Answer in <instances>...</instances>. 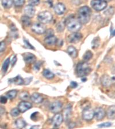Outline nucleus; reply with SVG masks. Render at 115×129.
<instances>
[{
  "mask_svg": "<svg viewBox=\"0 0 115 129\" xmlns=\"http://www.w3.org/2000/svg\"><path fill=\"white\" fill-rule=\"evenodd\" d=\"M91 10L88 7H81L78 12V20L82 24H86L89 21L91 16Z\"/></svg>",
  "mask_w": 115,
  "mask_h": 129,
  "instance_id": "f257e3e1",
  "label": "nucleus"
},
{
  "mask_svg": "<svg viewBox=\"0 0 115 129\" xmlns=\"http://www.w3.org/2000/svg\"><path fill=\"white\" fill-rule=\"evenodd\" d=\"M63 120V115L62 114L57 113L54 116L53 119H52V124H53L54 127H58L62 124Z\"/></svg>",
  "mask_w": 115,
  "mask_h": 129,
  "instance_id": "1a4fd4ad",
  "label": "nucleus"
},
{
  "mask_svg": "<svg viewBox=\"0 0 115 129\" xmlns=\"http://www.w3.org/2000/svg\"><path fill=\"white\" fill-rule=\"evenodd\" d=\"M63 105L60 101H55L50 105V110L53 113L57 114L61 111Z\"/></svg>",
  "mask_w": 115,
  "mask_h": 129,
  "instance_id": "6e6552de",
  "label": "nucleus"
},
{
  "mask_svg": "<svg viewBox=\"0 0 115 129\" xmlns=\"http://www.w3.org/2000/svg\"><path fill=\"white\" fill-rule=\"evenodd\" d=\"M9 64H10L9 58H8V59H7L5 61H4V63L3 64V66H2V70H3V71L4 72H6L7 71L8 67H9Z\"/></svg>",
  "mask_w": 115,
  "mask_h": 129,
  "instance_id": "cd10ccee",
  "label": "nucleus"
},
{
  "mask_svg": "<svg viewBox=\"0 0 115 129\" xmlns=\"http://www.w3.org/2000/svg\"><path fill=\"white\" fill-rule=\"evenodd\" d=\"M106 113L102 108L97 107L95 110V117L98 120H101L105 117Z\"/></svg>",
  "mask_w": 115,
  "mask_h": 129,
  "instance_id": "f8f14e48",
  "label": "nucleus"
},
{
  "mask_svg": "<svg viewBox=\"0 0 115 129\" xmlns=\"http://www.w3.org/2000/svg\"><path fill=\"white\" fill-rule=\"evenodd\" d=\"M112 123L110 122H105L104 123L100 124L99 125H98V127L101 128H103V127H109L111 126Z\"/></svg>",
  "mask_w": 115,
  "mask_h": 129,
  "instance_id": "473e14b6",
  "label": "nucleus"
},
{
  "mask_svg": "<svg viewBox=\"0 0 115 129\" xmlns=\"http://www.w3.org/2000/svg\"><path fill=\"white\" fill-rule=\"evenodd\" d=\"M109 118H113L115 116V106H111L108 108L106 113Z\"/></svg>",
  "mask_w": 115,
  "mask_h": 129,
  "instance_id": "aec40b11",
  "label": "nucleus"
},
{
  "mask_svg": "<svg viewBox=\"0 0 115 129\" xmlns=\"http://www.w3.org/2000/svg\"><path fill=\"white\" fill-rule=\"evenodd\" d=\"M37 19L40 22L43 24H47L51 22L53 19V15L49 12L44 11L39 13L37 15Z\"/></svg>",
  "mask_w": 115,
  "mask_h": 129,
  "instance_id": "20e7f679",
  "label": "nucleus"
},
{
  "mask_svg": "<svg viewBox=\"0 0 115 129\" xmlns=\"http://www.w3.org/2000/svg\"><path fill=\"white\" fill-rule=\"evenodd\" d=\"M82 37V35L80 33L74 32L70 35L68 37V41L72 43H77Z\"/></svg>",
  "mask_w": 115,
  "mask_h": 129,
  "instance_id": "9d476101",
  "label": "nucleus"
},
{
  "mask_svg": "<svg viewBox=\"0 0 115 129\" xmlns=\"http://www.w3.org/2000/svg\"><path fill=\"white\" fill-rule=\"evenodd\" d=\"M54 11L58 15L63 14L66 11V7L63 4L58 3L54 7Z\"/></svg>",
  "mask_w": 115,
  "mask_h": 129,
  "instance_id": "2eb2a0df",
  "label": "nucleus"
},
{
  "mask_svg": "<svg viewBox=\"0 0 115 129\" xmlns=\"http://www.w3.org/2000/svg\"><path fill=\"white\" fill-rule=\"evenodd\" d=\"M31 29L36 34L41 35L45 32V26L41 22H35L32 24Z\"/></svg>",
  "mask_w": 115,
  "mask_h": 129,
  "instance_id": "423d86ee",
  "label": "nucleus"
},
{
  "mask_svg": "<svg viewBox=\"0 0 115 129\" xmlns=\"http://www.w3.org/2000/svg\"><path fill=\"white\" fill-rule=\"evenodd\" d=\"M24 43H25V45H26V46L28 47V48L34 49V48L33 47V46H32V45H31L27 40H24Z\"/></svg>",
  "mask_w": 115,
  "mask_h": 129,
  "instance_id": "58836bf2",
  "label": "nucleus"
},
{
  "mask_svg": "<svg viewBox=\"0 0 115 129\" xmlns=\"http://www.w3.org/2000/svg\"><path fill=\"white\" fill-rule=\"evenodd\" d=\"M17 61V57L16 56H14L13 59L12 60V66H13Z\"/></svg>",
  "mask_w": 115,
  "mask_h": 129,
  "instance_id": "a19ab883",
  "label": "nucleus"
},
{
  "mask_svg": "<svg viewBox=\"0 0 115 129\" xmlns=\"http://www.w3.org/2000/svg\"><path fill=\"white\" fill-rule=\"evenodd\" d=\"M91 6L96 11H101L107 7V2L105 0H93L91 2Z\"/></svg>",
  "mask_w": 115,
  "mask_h": 129,
  "instance_id": "39448f33",
  "label": "nucleus"
},
{
  "mask_svg": "<svg viewBox=\"0 0 115 129\" xmlns=\"http://www.w3.org/2000/svg\"><path fill=\"white\" fill-rule=\"evenodd\" d=\"M24 13L26 16L30 18H32L35 14V9L33 6L28 5L24 9Z\"/></svg>",
  "mask_w": 115,
  "mask_h": 129,
  "instance_id": "4468645a",
  "label": "nucleus"
},
{
  "mask_svg": "<svg viewBox=\"0 0 115 129\" xmlns=\"http://www.w3.org/2000/svg\"><path fill=\"white\" fill-rule=\"evenodd\" d=\"M95 117V111L91 108H86L82 112V118L85 120H91Z\"/></svg>",
  "mask_w": 115,
  "mask_h": 129,
  "instance_id": "0eeeda50",
  "label": "nucleus"
},
{
  "mask_svg": "<svg viewBox=\"0 0 115 129\" xmlns=\"http://www.w3.org/2000/svg\"><path fill=\"white\" fill-rule=\"evenodd\" d=\"M6 48V44L4 41H1L0 43V50H1V52H4L5 51Z\"/></svg>",
  "mask_w": 115,
  "mask_h": 129,
  "instance_id": "f704fd0d",
  "label": "nucleus"
},
{
  "mask_svg": "<svg viewBox=\"0 0 115 129\" xmlns=\"http://www.w3.org/2000/svg\"><path fill=\"white\" fill-rule=\"evenodd\" d=\"M40 3V0H29V4L32 6H36Z\"/></svg>",
  "mask_w": 115,
  "mask_h": 129,
  "instance_id": "72a5a7b5",
  "label": "nucleus"
},
{
  "mask_svg": "<svg viewBox=\"0 0 115 129\" xmlns=\"http://www.w3.org/2000/svg\"><path fill=\"white\" fill-rule=\"evenodd\" d=\"M21 113L20 110L18 109V108H14V109H13L11 111H10V114L13 117H16V116H18L19 115L20 113Z\"/></svg>",
  "mask_w": 115,
  "mask_h": 129,
  "instance_id": "c756f323",
  "label": "nucleus"
},
{
  "mask_svg": "<svg viewBox=\"0 0 115 129\" xmlns=\"http://www.w3.org/2000/svg\"><path fill=\"white\" fill-rule=\"evenodd\" d=\"M17 93V91L15 89H13V90L8 91L7 93V96L10 99H13L16 96Z\"/></svg>",
  "mask_w": 115,
  "mask_h": 129,
  "instance_id": "c85d7f7f",
  "label": "nucleus"
},
{
  "mask_svg": "<svg viewBox=\"0 0 115 129\" xmlns=\"http://www.w3.org/2000/svg\"><path fill=\"white\" fill-rule=\"evenodd\" d=\"M57 41H58L57 38H56L55 36H54V35L46 37L45 39H44V43L46 44L49 45H55V44L57 43Z\"/></svg>",
  "mask_w": 115,
  "mask_h": 129,
  "instance_id": "f3484780",
  "label": "nucleus"
},
{
  "mask_svg": "<svg viewBox=\"0 0 115 129\" xmlns=\"http://www.w3.org/2000/svg\"><path fill=\"white\" fill-rule=\"evenodd\" d=\"M0 101H1V103L3 104H5L8 101V97L5 96H1V99H0Z\"/></svg>",
  "mask_w": 115,
  "mask_h": 129,
  "instance_id": "c9c22d12",
  "label": "nucleus"
},
{
  "mask_svg": "<svg viewBox=\"0 0 115 129\" xmlns=\"http://www.w3.org/2000/svg\"><path fill=\"white\" fill-rule=\"evenodd\" d=\"M92 57H93V53L91 52V51H87L85 52L83 56V60H84L85 61H89V60H90Z\"/></svg>",
  "mask_w": 115,
  "mask_h": 129,
  "instance_id": "bb28decb",
  "label": "nucleus"
},
{
  "mask_svg": "<svg viewBox=\"0 0 115 129\" xmlns=\"http://www.w3.org/2000/svg\"><path fill=\"white\" fill-rule=\"evenodd\" d=\"M43 75L45 77L46 79H51L54 78V74L51 71L49 70L45 69L43 70Z\"/></svg>",
  "mask_w": 115,
  "mask_h": 129,
  "instance_id": "b1692460",
  "label": "nucleus"
},
{
  "mask_svg": "<svg viewBox=\"0 0 115 129\" xmlns=\"http://www.w3.org/2000/svg\"><path fill=\"white\" fill-rule=\"evenodd\" d=\"M26 0H13V4L17 7H21L24 5Z\"/></svg>",
  "mask_w": 115,
  "mask_h": 129,
  "instance_id": "2f4dec72",
  "label": "nucleus"
},
{
  "mask_svg": "<svg viewBox=\"0 0 115 129\" xmlns=\"http://www.w3.org/2000/svg\"><path fill=\"white\" fill-rule=\"evenodd\" d=\"M15 124L17 128H22L27 126V123L22 118H19L15 121Z\"/></svg>",
  "mask_w": 115,
  "mask_h": 129,
  "instance_id": "412c9836",
  "label": "nucleus"
},
{
  "mask_svg": "<svg viewBox=\"0 0 115 129\" xmlns=\"http://www.w3.org/2000/svg\"><path fill=\"white\" fill-rule=\"evenodd\" d=\"M30 18H31L28 17L27 16H22L21 18V23L23 25L25 26H30L31 22Z\"/></svg>",
  "mask_w": 115,
  "mask_h": 129,
  "instance_id": "5701e85b",
  "label": "nucleus"
},
{
  "mask_svg": "<svg viewBox=\"0 0 115 129\" xmlns=\"http://www.w3.org/2000/svg\"><path fill=\"white\" fill-rule=\"evenodd\" d=\"M19 98L20 99L22 100V101H27V100L30 99V98H31V96H30V95H29V93L28 92H26V91H23V92L20 93Z\"/></svg>",
  "mask_w": 115,
  "mask_h": 129,
  "instance_id": "a878e982",
  "label": "nucleus"
},
{
  "mask_svg": "<svg viewBox=\"0 0 115 129\" xmlns=\"http://www.w3.org/2000/svg\"><path fill=\"white\" fill-rule=\"evenodd\" d=\"M65 25L68 30L71 32H77L80 29L82 26V24L78 20H77L74 17L72 16L66 18Z\"/></svg>",
  "mask_w": 115,
  "mask_h": 129,
  "instance_id": "f03ea898",
  "label": "nucleus"
},
{
  "mask_svg": "<svg viewBox=\"0 0 115 129\" xmlns=\"http://www.w3.org/2000/svg\"><path fill=\"white\" fill-rule=\"evenodd\" d=\"M45 36L46 37H48V36H52V35H53L54 34V31L52 29H49L47 30V31H45Z\"/></svg>",
  "mask_w": 115,
  "mask_h": 129,
  "instance_id": "e433bc0d",
  "label": "nucleus"
},
{
  "mask_svg": "<svg viewBox=\"0 0 115 129\" xmlns=\"http://www.w3.org/2000/svg\"><path fill=\"white\" fill-rule=\"evenodd\" d=\"M31 99L33 102L35 103H40L43 101L42 96L38 93H33L31 96Z\"/></svg>",
  "mask_w": 115,
  "mask_h": 129,
  "instance_id": "a211bd4d",
  "label": "nucleus"
},
{
  "mask_svg": "<svg viewBox=\"0 0 115 129\" xmlns=\"http://www.w3.org/2000/svg\"><path fill=\"white\" fill-rule=\"evenodd\" d=\"M23 59L26 63L32 64L34 63L36 60V57L31 53H26L23 54Z\"/></svg>",
  "mask_w": 115,
  "mask_h": 129,
  "instance_id": "ddd939ff",
  "label": "nucleus"
},
{
  "mask_svg": "<svg viewBox=\"0 0 115 129\" xmlns=\"http://www.w3.org/2000/svg\"><path fill=\"white\" fill-rule=\"evenodd\" d=\"M71 86H72L73 88H76V87L78 86V84L76 82H72L70 83Z\"/></svg>",
  "mask_w": 115,
  "mask_h": 129,
  "instance_id": "ea45409f",
  "label": "nucleus"
},
{
  "mask_svg": "<svg viewBox=\"0 0 115 129\" xmlns=\"http://www.w3.org/2000/svg\"><path fill=\"white\" fill-rule=\"evenodd\" d=\"M64 29V23L63 22H59L56 26V29L58 32H61Z\"/></svg>",
  "mask_w": 115,
  "mask_h": 129,
  "instance_id": "7c9ffc66",
  "label": "nucleus"
},
{
  "mask_svg": "<svg viewBox=\"0 0 115 129\" xmlns=\"http://www.w3.org/2000/svg\"><path fill=\"white\" fill-rule=\"evenodd\" d=\"M32 104L30 102L23 101L18 104V109L20 110L21 113H24V112L27 111V110L30 109L32 107Z\"/></svg>",
  "mask_w": 115,
  "mask_h": 129,
  "instance_id": "9b49d317",
  "label": "nucleus"
},
{
  "mask_svg": "<svg viewBox=\"0 0 115 129\" xmlns=\"http://www.w3.org/2000/svg\"><path fill=\"white\" fill-rule=\"evenodd\" d=\"M1 3L4 8L9 9L13 5V0H1Z\"/></svg>",
  "mask_w": 115,
  "mask_h": 129,
  "instance_id": "393cba45",
  "label": "nucleus"
},
{
  "mask_svg": "<svg viewBox=\"0 0 115 129\" xmlns=\"http://www.w3.org/2000/svg\"><path fill=\"white\" fill-rule=\"evenodd\" d=\"M91 71L90 68L86 61L80 62L76 67L77 74L79 77H83L88 75Z\"/></svg>",
  "mask_w": 115,
  "mask_h": 129,
  "instance_id": "7ed1b4c3",
  "label": "nucleus"
},
{
  "mask_svg": "<svg viewBox=\"0 0 115 129\" xmlns=\"http://www.w3.org/2000/svg\"><path fill=\"white\" fill-rule=\"evenodd\" d=\"M112 81H113L112 78H110L109 76L107 75H104L101 77V82L102 86L104 87L110 86L112 84Z\"/></svg>",
  "mask_w": 115,
  "mask_h": 129,
  "instance_id": "dca6fc26",
  "label": "nucleus"
},
{
  "mask_svg": "<svg viewBox=\"0 0 115 129\" xmlns=\"http://www.w3.org/2000/svg\"><path fill=\"white\" fill-rule=\"evenodd\" d=\"M9 81H11V83L17 85H22L24 84V80L20 76H16V78L12 79Z\"/></svg>",
  "mask_w": 115,
  "mask_h": 129,
  "instance_id": "4be33fe9",
  "label": "nucleus"
},
{
  "mask_svg": "<svg viewBox=\"0 0 115 129\" xmlns=\"http://www.w3.org/2000/svg\"><path fill=\"white\" fill-rule=\"evenodd\" d=\"M40 68V64L39 62L38 63H35L34 66H33V70L35 71H39Z\"/></svg>",
  "mask_w": 115,
  "mask_h": 129,
  "instance_id": "4c0bfd02",
  "label": "nucleus"
},
{
  "mask_svg": "<svg viewBox=\"0 0 115 129\" xmlns=\"http://www.w3.org/2000/svg\"><path fill=\"white\" fill-rule=\"evenodd\" d=\"M112 35H113V36H115V30H114V31H113V33H112Z\"/></svg>",
  "mask_w": 115,
  "mask_h": 129,
  "instance_id": "79ce46f5",
  "label": "nucleus"
},
{
  "mask_svg": "<svg viewBox=\"0 0 115 129\" xmlns=\"http://www.w3.org/2000/svg\"><path fill=\"white\" fill-rule=\"evenodd\" d=\"M67 52L68 55L73 58H75L77 56V51L76 48L73 46H69L67 49Z\"/></svg>",
  "mask_w": 115,
  "mask_h": 129,
  "instance_id": "6ab92c4d",
  "label": "nucleus"
},
{
  "mask_svg": "<svg viewBox=\"0 0 115 129\" xmlns=\"http://www.w3.org/2000/svg\"><path fill=\"white\" fill-rule=\"evenodd\" d=\"M105 1H106V2H108V1H111V0H105Z\"/></svg>",
  "mask_w": 115,
  "mask_h": 129,
  "instance_id": "37998d69",
  "label": "nucleus"
}]
</instances>
